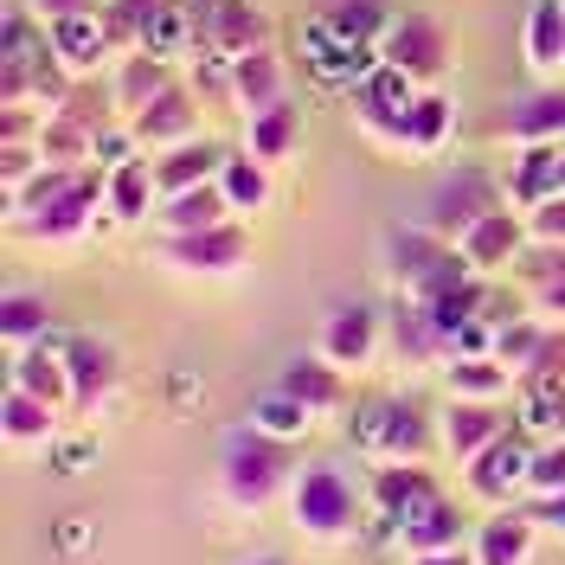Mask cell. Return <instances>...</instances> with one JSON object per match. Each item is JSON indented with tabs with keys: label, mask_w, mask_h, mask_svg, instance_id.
Segmentation results:
<instances>
[{
	"label": "cell",
	"mask_w": 565,
	"mask_h": 565,
	"mask_svg": "<svg viewBox=\"0 0 565 565\" xmlns=\"http://www.w3.org/2000/svg\"><path fill=\"white\" fill-rule=\"evenodd\" d=\"M296 141H302V109L289 104V97L270 109H257V116H245V148L257 161H289Z\"/></svg>",
	"instance_id": "cell-33"
},
{
	"label": "cell",
	"mask_w": 565,
	"mask_h": 565,
	"mask_svg": "<svg viewBox=\"0 0 565 565\" xmlns=\"http://www.w3.org/2000/svg\"><path fill=\"white\" fill-rule=\"evenodd\" d=\"M508 136H514V141H565V97H559V90L527 97V104L508 116Z\"/></svg>",
	"instance_id": "cell-41"
},
{
	"label": "cell",
	"mask_w": 565,
	"mask_h": 565,
	"mask_svg": "<svg viewBox=\"0 0 565 565\" xmlns=\"http://www.w3.org/2000/svg\"><path fill=\"white\" fill-rule=\"evenodd\" d=\"M161 0H104V26H109V45L116 52H141V26Z\"/></svg>",
	"instance_id": "cell-44"
},
{
	"label": "cell",
	"mask_w": 565,
	"mask_h": 565,
	"mask_svg": "<svg viewBox=\"0 0 565 565\" xmlns=\"http://www.w3.org/2000/svg\"><path fill=\"white\" fill-rule=\"evenodd\" d=\"M71 174H77V168H58V161H45V168H39V174L26 180V186H20V193H7V206H13V218L26 225V218H33L39 206H52V200H58V193L71 186Z\"/></svg>",
	"instance_id": "cell-43"
},
{
	"label": "cell",
	"mask_w": 565,
	"mask_h": 565,
	"mask_svg": "<svg viewBox=\"0 0 565 565\" xmlns=\"http://www.w3.org/2000/svg\"><path fill=\"white\" fill-rule=\"evenodd\" d=\"M225 193H218V180H206V186H186V193H168L161 200V225L168 232H206V225H225Z\"/></svg>",
	"instance_id": "cell-36"
},
{
	"label": "cell",
	"mask_w": 565,
	"mask_h": 565,
	"mask_svg": "<svg viewBox=\"0 0 565 565\" xmlns=\"http://www.w3.org/2000/svg\"><path fill=\"white\" fill-rule=\"evenodd\" d=\"M540 334H546V328H533V321H501V328H494V353H501V360H508V366H521V373H527V360H533V348H540Z\"/></svg>",
	"instance_id": "cell-47"
},
{
	"label": "cell",
	"mask_w": 565,
	"mask_h": 565,
	"mask_svg": "<svg viewBox=\"0 0 565 565\" xmlns=\"http://www.w3.org/2000/svg\"><path fill=\"white\" fill-rule=\"evenodd\" d=\"M0 334H7V348H33L52 334V309H45V296L33 289H7V302H0Z\"/></svg>",
	"instance_id": "cell-39"
},
{
	"label": "cell",
	"mask_w": 565,
	"mask_h": 565,
	"mask_svg": "<svg viewBox=\"0 0 565 565\" xmlns=\"http://www.w3.org/2000/svg\"><path fill=\"white\" fill-rule=\"evenodd\" d=\"M277 386H282V392H296L309 412H341V405H348L341 366H334V360H328L321 348H316V353H296V360H289V366L277 373Z\"/></svg>",
	"instance_id": "cell-19"
},
{
	"label": "cell",
	"mask_w": 565,
	"mask_h": 565,
	"mask_svg": "<svg viewBox=\"0 0 565 565\" xmlns=\"http://www.w3.org/2000/svg\"><path fill=\"white\" fill-rule=\"evenodd\" d=\"M553 277H565V245H540L533 250V264H527V282L533 289H546Z\"/></svg>",
	"instance_id": "cell-55"
},
{
	"label": "cell",
	"mask_w": 565,
	"mask_h": 565,
	"mask_svg": "<svg viewBox=\"0 0 565 565\" xmlns=\"http://www.w3.org/2000/svg\"><path fill=\"white\" fill-rule=\"evenodd\" d=\"M161 257L174 270H200V277H218V270H238L250 257V238L225 218V225H206V232H168Z\"/></svg>",
	"instance_id": "cell-10"
},
{
	"label": "cell",
	"mask_w": 565,
	"mask_h": 565,
	"mask_svg": "<svg viewBox=\"0 0 565 565\" xmlns=\"http://www.w3.org/2000/svg\"><path fill=\"white\" fill-rule=\"evenodd\" d=\"M392 348L405 353L412 366H430V360H444V341H437V328H430V316H424L418 296H405L398 309H392Z\"/></svg>",
	"instance_id": "cell-37"
},
{
	"label": "cell",
	"mask_w": 565,
	"mask_h": 565,
	"mask_svg": "<svg viewBox=\"0 0 565 565\" xmlns=\"http://www.w3.org/2000/svg\"><path fill=\"white\" fill-rule=\"evenodd\" d=\"M200 45V13H193V0H161L154 13H148V26H141V52H154V58H186Z\"/></svg>",
	"instance_id": "cell-28"
},
{
	"label": "cell",
	"mask_w": 565,
	"mask_h": 565,
	"mask_svg": "<svg viewBox=\"0 0 565 565\" xmlns=\"http://www.w3.org/2000/svg\"><path fill=\"white\" fill-rule=\"evenodd\" d=\"M65 366H71V392H77V405H109L116 398V353L104 341H90V334H77L65 341Z\"/></svg>",
	"instance_id": "cell-22"
},
{
	"label": "cell",
	"mask_w": 565,
	"mask_h": 565,
	"mask_svg": "<svg viewBox=\"0 0 565 565\" xmlns=\"http://www.w3.org/2000/svg\"><path fill=\"white\" fill-rule=\"evenodd\" d=\"M97 450H104V444H97L90 430H71V437H52V469H58V476H84V469L97 462Z\"/></svg>",
	"instance_id": "cell-48"
},
{
	"label": "cell",
	"mask_w": 565,
	"mask_h": 565,
	"mask_svg": "<svg viewBox=\"0 0 565 565\" xmlns=\"http://www.w3.org/2000/svg\"><path fill=\"white\" fill-rule=\"evenodd\" d=\"M45 33H52V52L71 65V77H97V71L116 58L109 26H104V7H97V13H65V20H52Z\"/></svg>",
	"instance_id": "cell-14"
},
{
	"label": "cell",
	"mask_w": 565,
	"mask_h": 565,
	"mask_svg": "<svg viewBox=\"0 0 565 565\" xmlns=\"http://www.w3.org/2000/svg\"><path fill=\"white\" fill-rule=\"evenodd\" d=\"M392 270H398V282H405V296H437L444 282L469 277V257H462V245H450V238H437V232H424V225H405V232H392Z\"/></svg>",
	"instance_id": "cell-6"
},
{
	"label": "cell",
	"mask_w": 565,
	"mask_h": 565,
	"mask_svg": "<svg viewBox=\"0 0 565 565\" xmlns=\"http://www.w3.org/2000/svg\"><path fill=\"white\" fill-rule=\"evenodd\" d=\"M565 141H521V161L508 168V200L521 212H533L540 200H553V193H565Z\"/></svg>",
	"instance_id": "cell-15"
},
{
	"label": "cell",
	"mask_w": 565,
	"mask_h": 565,
	"mask_svg": "<svg viewBox=\"0 0 565 565\" xmlns=\"http://www.w3.org/2000/svg\"><path fill=\"white\" fill-rule=\"evenodd\" d=\"M514 373L521 366H508L501 353H462V360H450L444 366V386H450V398H508L514 392Z\"/></svg>",
	"instance_id": "cell-27"
},
{
	"label": "cell",
	"mask_w": 565,
	"mask_h": 565,
	"mask_svg": "<svg viewBox=\"0 0 565 565\" xmlns=\"http://www.w3.org/2000/svg\"><path fill=\"white\" fill-rule=\"evenodd\" d=\"M398 540H405V553H444V546H469V521H462L444 494H430L424 508H412V514L398 521Z\"/></svg>",
	"instance_id": "cell-20"
},
{
	"label": "cell",
	"mask_w": 565,
	"mask_h": 565,
	"mask_svg": "<svg viewBox=\"0 0 565 565\" xmlns=\"http://www.w3.org/2000/svg\"><path fill=\"white\" fill-rule=\"evenodd\" d=\"M386 58L398 71H412L418 84H437L450 71V26L430 20V13H398L386 33Z\"/></svg>",
	"instance_id": "cell-9"
},
{
	"label": "cell",
	"mask_w": 565,
	"mask_h": 565,
	"mask_svg": "<svg viewBox=\"0 0 565 565\" xmlns=\"http://www.w3.org/2000/svg\"><path fill=\"white\" fill-rule=\"evenodd\" d=\"M270 13L257 0H212L206 20H200V39H212L225 58H245V52H264L270 45Z\"/></svg>",
	"instance_id": "cell-11"
},
{
	"label": "cell",
	"mask_w": 565,
	"mask_h": 565,
	"mask_svg": "<svg viewBox=\"0 0 565 565\" xmlns=\"http://www.w3.org/2000/svg\"><path fill=\"white\" fill-rule=\"evenodd\" d=\"M494 437H501V405L494 398H450V412H444V444H450V457H476V450H489Z\"/></svg>",
	"instance_id": "cell-24"
},
{
	"label": "cell",
	"mask_w": 565,
	"mask_h": 565,
	"mask_svg": "<svg viewBox=\"0 0 565 565\" xmlns=\"http://www.w3.org/2000/svg\"><path fill=\"white\" fill-rule=\"evenodd\" d=\"M225 154H232V148H218V141H180V148H168V154L154 161L161 200H168V193H186V186H206V180H218Z\"/></svg>",
	"instance_id": "cell-26"
},
{
	"label": "cell",
	"mask_w": 565,
	"mask_h": 565,
	"mask_svg": "<svg viewBox=\"0 0 565 565\" xmlns=\"http://www.w3.org/2000/svg\"><path fill=\"white\" fill-rule=\"evenodd\" d=\"M457 141V104L444 90H418V104L405 109V154H444Z\"/></svg>",
	"instance_id": "cell-23"
},
{
	"label": "cell",
	"mask_w": 565,
	"mask_h": 565,
	"mask_svg": "<svg viewBox=\"0 0 565 565\" xmlns=\"http://www.w3.org/2000/svg\"><path fill=\"white\" fill-rule=\"evenodd\" d=\"M200 116H206L200 90H180V84H168V90L141 109V116H129V122H136L141 148H180V141H200Z\"/></svg>",
	"instance_id": "cell-12"
},
{
	"label": "cell",
	"mask_w": 565,
	"mask_h": 565,
	"mask_svg": "<svg viewBox=\"0 0 565 565\" xmlns=\"http://www.w3.org/2000/svg\"><path fill=\"white\" fill-rule=\"evenodd\" d=\"M353 97H373V104H386V109H398V116H405V109L418 104V77H412V71H398V65L386 58V65L373 71V77H366Z\"/></svg>",
	"instance_id": "cell-45"
},
{
	"label": "cell",
	"mask_w": 565,
	"mask_h": 565,
	"mask_svg": "<svg viewBox=\"0 0 565 565\" xmlns=\"http://www.w3.org/2000/svg\"><path fill=\"white\" fill-rule=\"evenodd\" d=\"M97 546V521L90 514H65L58 521V553H90Z\"/></svg>",
	"instance_id": "cell-54"
},
{
	"label": "cell",
	"mask_w": 565,
	"mask_h": 565,
	"mask_svg": "<svg viewBox=\"0 0 565 565\" xmlns=\"http://www.w3.org/2000/svg\"><path fill=\"white\" fill-rule=\"evenodd\" d=\"M148 212H161V180H154V161H122V168H109V218H122V225H136Z\"/></svg>",
	"instance_id": "cell-32"
},
{
	"label": "cell",
	"mask_w": 565,
	"mask_h": 565,
	"mask_svg": "<svg viewBox=\"0 0 565 565\" xmlns=\"http://www.w3.org/2000/svg\"><path fill=\"white\" fill-rule=\"evenodd\" d=\"M289 508H296V527L316 540H348L360 527V489L341 462H309L289 489Z\"/></svg>",
	"instance_id": "cell-3"
},
{
	"label": "cell",
	"mask_w": 565,
	"mask_h": 565,
	"mask_svg": "<svg viewBox=\"0 0 565 565\" xmlns=\"http://www.w3.org/2000/svg\"><path fill=\"white\" fill-rule=\"evenodd\" d=\"M540 521H553V527L565 533V494H546V514H540Z\"/></svg>",
	"instance_id": "cell-60"
},
{
	"label": "cell",
	"mask_w": 565,
	"mask_h": 565,
	"mask_svg": "<svg viewBox=\"0 0 565 565\" xmlns=\"http://www.w3.org/2000/svg\"><path fill=\"white\" fill-rule=\"evenodd\" d=\"M168 392H174V405H200V398H206V380H200V373H186V366H180L174 380H168Z\"/></svg>",
	"instance_id": "cell-57"
},
{
	"label": "cell",
	"mask_w": 565,
	"mask_h": 565,
	"mask_svg": "<svg viewBox=\"0 0 565 565\" xmlns=\"http://www.w3.org/2000/svg\"><path fill=\"white\" fill-rule=\"evenodd\" d=\"M302 58H309V77H316L321 90H360L373 71L386 65V45H360V39H341L328 26V13H309L302 20Z\"/></svg>",
	"instance_id": "cell-4"
},
{
	"label": "cell",
	"mask_w": 565,
	"mask_h": 565,
	"mask_svg": "<svg viewBox=\"0 0 565 565\" xmlns=\"http://www.w3.org/2000/svg\"><path fill=\"white\" fill-rule=\"evenodd\" d=\"M533 514H514V508H494L489 521L476 527V540H469V553H476V565H527L533 559Z\"/></svg>",
	"instance_id": "cell-18"
},
{
	"label": "cell",
	"mask_w": 565,
	"mask_h": 565,
	"mask_svg": "<svg viewBox=\"0 0 565 565\" xmlns=\"http://www.w3.org/2000/svg\"><path fill=\"white\" fill-rule=\"evenodd\" d=\"M321 13H328V26L341 39H360V45H386L392 33L386 0H321Z\"/></svg>",
	"instance_id": "cell-38"
},
{
	"label": "cell",
	"mask_w": 565,
	"mask_h": 565,
	"mask_svg": "<svg viewBox=\"0 0 565 565\" xmlns=\"http://www.w3.org/2000/svg\"><path fill=\"white\" fill-rule=\"evenodd\" d=\"M462 353H494V321H462L457 334H450V360H462Z\"/></svg>",
	"instance_id": "cell-53"
},
{
	"label": "cell",
	"mask_w": 565,
	"mask_h": 565,
	"mask_svg": "<svg viewBox=\"0 0 565 565\" xmlns=\"http://www.w3.org/2000/svg\"><path fill=\"white\" fill-rule=\"evenodd\" d=\"M540 501L546 494H565V437H553V444H540L533 450V482H527Z\"/></svg>",
	"instance_id": "cell-49"
},
{
	"label": "cell",
	"mask_w": 565,
	"mask_h": 565,
	"mask_svg": "<svg viewBox=\"0 0 565 565\" xmlns=\"http://www.w3.org/2000/svg\"><path fill=\"white\" fill-rule=\"evenodd\" d=\"M218 193H225V206L232 212H264L270 206V161H257V154H225V168H218Z\"/></svg>",
	"instance_id": "cell-35"
},
{
	"label": "cell",
	"mask_w": 565,
	"mask_h": 565,
	"mask_svg": "<svg viewBox=\"0 0 565 565\" xmlns=\"http://www.w3.org/2000/svg\"><path fill=\"white\" fill-rule=\"evenodd\" d=\"M238 565H282V559H270V553H257V559H238Z\"/></svg>",
	"instance_id": "cell-61"
},
{
	"label": "cell",
	"mask_w": 565,
	"mask_h": 565,
	"mask_svg": "<svg viewBox=\"0 0 565 565\" xmlns=\"http://www.w3.org/2000/svg\"><path fill=\"white\" fill-rule=\"evenodd\" d=\"M168 84H174V77H168V58H154V52H122L116 84H109V109H116V116H141Z\"/></svg>",
	"instance_id": "cell-21"
},
{
	"label": "cell",
	"mask_w": 565,
	"mask_h": 565,
	"mask_svg": "<svg viewBox=\"0 0 565 565\" xmlns=\"http://www.w3.org/2000/svg\"><path fill=\"white\" fill-rule=\"evenodd\" d=\"M26 7H33L45 26H52V20H65V13H97L104 0H26Z\"/></svg>",
	"instance_id": "cell-56"
},
{
	"label": "cell",
	"mask_w": 565,
	"mask_h": 565,
	"mask_svg": "<svg viewBox=\"0 0 565 565\" xmlns=\"http://www.w3.org/2000/svg\"><path fill=\"white\" fill-rule=\"evenodd\" d=\"M348 437L353 450L373 462H424L437 430L424 418V405H412V398H366V405H353Z\"/></svg>",
	"instance_id": "cell-1"
},
{
	"label": "cell",
	"mask_w": 565,
	"mask_h": 565,
	"mask_svg": "<svg viewBox=\"0 0 565 565\" xmlns=\"http://www.w3.org/2000/svg\"><path fill=\"white\" fill-rule=\"evenodd\" d=\"M494 206H501V186H494L489 174H476V168H457L444 186H430L418 225H424V232H437V238H450V245H462V238H469V225H482Z\"/></svg>",
	"instance_id": "cell-5"
},
{
	"label": "cell",
	"mask_w": 565,
	"mask_h": 565,
	"mask_svg": "<svg viewBox=\"0 0 565 565\" xmlns=\"http://www.w3.org/2000/svg\"><path fill=\"white\" fill-rule=\"evenodd\" d=\"M521 430L540 437V444L565 437V392L553 386V380H527V398H521Z\"/></svg>",
	"instance_id": "cell-40"
},
{
	"label": "cell",
	"mask_w": 565,
	"mask_h": 565,
	"mask_svg": "<svg viewBox=\"0 0 565 565\" xmlns=\"http://www.w3.org/2000/svg\"><path fill=\"white\" fill-rule=\"evenodd\" d=\"M533 450H540V444L514 437V430H501L489 450H476V457H469V494H482L489 508L514 501V494L533 482Z\"/></svg>",
	"instance_id": "cell-8"
},
{
	"label": "cell",
	"mask_w": 565,
	"mask_h": 565,
	"mask_svg": "<svg viewBox=\"0 0 565 565\" xmlns=\"http://www.w3.org/2000/svg\"><path fill=\"white\" fill-rule=\"evenodd\" d=\"M521 245H527V212L494 206L482 225H469V238H462V257H469V270H476V277H494V270L521 264Z\"/></svg>",
	"instance_id": "cell-13"
},
{
	"label": "cell",
	"mask_w": 565,
	"mask_h": 565,
	"mask_svg": "<svg viewBox=\"0 0 565 565\" xmlns=\"http://www.w3.org/2000/svg\"><path fill=\"white\" fill-rule=\"evenodd\" d=\"M0 430H7V444L39 450V444H52V437H58V405H52V398H39V392H26V386H7Z\"/></svg>",
	"instance_id": "cell-25"
},
{
	"label": "cell",
	"mask_w": 565,
	"mask_h": 565,
	"mask_svg": "<svg viewBox=\"0 0 565 565\" xmlns=\"http://www.w3.org/2000/svg\"><path fill=\"white\" fill-rule=\"evenodd\" d=\"M527 238L533 245H565V193H553L527 212Z\"/></svg>",
	"instance_id": "cell-51"
},
{
	"label": "cell",
	"mask_w": 565,
	"mask_h": 565,
	"mask_svg": "<svg viewBox=\"0 0 565 565\" xmlns=\"http://www.w3.org/2000/svg\"><path fill=\"white\" fill-rule=\"evenodd\" d=\"M412 565H476L469 546H444V553H412Z\"/></svg>",
	"instance_id": "cell-58"
},
{
	"label": "cell",
	"mask_w": 565,
	"mask_h": 565,
	"mask_svg": "<svg viewBox=\"0 0 565 565\" xmlns=\"http://www.w3.org/2000/svg\"><path fill=\"white\" fill-rule=\"evenodd\" d=\"M316 418L321 412H309L296 392H282V386H270L257 405H250V424H257L264 437H277V444H302V437L316 430Z\"/></svg>",
	"instance_id": "cell-34"
},
{
	"label": "cell",
	"mask_w": 565,
	"mask_h": 565,
	"mask_svg": "<svg viewBox=\"0 0 565 565\" xmlns=\"http://www.w3.org/2000/svg\"><path fill=\"white\" fill-rule=\"evenodd\" d=\"M90 136L97 129H84V122H71V116H45V129H39V148H45V161H58V168H84L90 161Z\"/></svg>",
	"instance_id": "cell-42"
},
{
	"label": "cell",
	"mask_w": 565,
	"mask_h": 565,
	"mask_svg": "<svg viewBox=\"0 0 565 565\" xmlns=\"http://www.w3.org/2000/svg\"><path fill=\"white\" fill-rule=\"evenodd\" d=\"M437 494V482L424 476L418 462H386V469H373V508H380V521H405L412 508H424Z\"/></svg>",
	"instance_id": "cell-29"
},
{
	"label": "cell",
	"mask_w": 565,
	"mask_h": 565,
	"mask_svg": "<svg viewBox=\"0 0 565 565\" xmlns=\"http://www.w3.org/2000/svg\"><path fill=\"white\" fill-rule=\"evenodd\" d=\"M565 373V328L559 334H540V348L527 360V380H559Z\"/></svg>",
	"instance_id": "cell-52"
},
{
	"label": "cell",
	"mask_w": 565,
	"mask_h": 565,
	"mask_svg": "<svg viewBox=\"0 0 565 565\" xmlns=\"http://www.w3.org/2000/svg\"><path fill=\"white\" fill-rule=\"evenodd\" d=\"M540 309H546V316H559V321H565V277H553V282H546V289H540Z\"/></svg>",
	"instance_id": "cell-59"
},
{
	"label": "cell",
	"mask_w": 565,
	"mask_h": 565,
	"mask_svg": "<svg viewBox=\"0 0 565 565\" xmlns=\"http://www.w3.org/2000/svg\"><path fill=\"white\" fill-rule=\"evenodd\" d=\"M97 212H109V168H77L65 193H58L52 206H39L33 218H26V238H39V245H65V238H84Z\"/></svg>",
	"instance_id": "cell-7"
},
{
	"label": "cell",
	"mask_w": 565,
	"mask_h": 565,
	"mask_svg": "<svg viewBox=\"0 0 565 565\" xmlns=\"http://www.w3.org/2000/svg\"><path fill=\"white\" fill-rule=\"evenodd\" d=\"M39 168H45V148H39V141H7V154H0V180H7V193H20Z\"/></svg>",
	"instance_id": "cell-50"
},
{
	"label": "cell",
	"mask_w": 565,
	"mask_h": 565,
	"mask_svg": "<svg viewBox=\"0 0 565 565\" xmlns=\"http://www.w3.org/2000/svg\"><path fill=\"white\" fill-rule=\"evenodd\" d=\"M232 97H238V116H257V109L282 104V58L270 45L232 58Z\"/></svg>",
	"instance_id": "cell-30"
},
{
	"label": "cell",
	"mask_w": 565,
	"mask_h": 565,
	"mask_svg": "<svg viewBox=\"0 0 565 565\" xmlns=\"http://www.w3.org/2000/svg\"><path fill=\"white\" fill-rule=\"evenodd\" d=\"M141 154V136L136 122L122 116V122H104L97 136H90V168H122V161H136Z\"/></svg>",
	"instance_id": "cell-46"
},
{
	"label": "cell",
	"mask_w": 565,
	"mask_h": 565,
	"mask_svg": "<svg viewBox=\"0 0 565 565\" xmlns=\"http://www.w3.org/2000/svg\"><path fill=\"white\" fill-rule=\"evenodd\" d=\"M206 7H212V0H206Z\"/></svg>",
	"instance_id": "cell-63"
},
{
	"label": "cell",
	"mask_w": 565,
	"mask_h": 565,
	"mask_svg": "<svg viewBox=\"0 0 565 565\" xmlns=\"http://www.w3.org/2000/svg\"><path fill=\"white\" fill-rule=\"evenodd\" d=\"M7 386H26V392H39V398H52V405L77 398V392H71V366H65V341L45 334V341H33V348H13Z\"/></svg>",
	"instance_id": "cell-16"
},
{
	"label": "cell",
	"mask_w": 565,
	"mask_h": 565,
	"mask_svg": "<svg viewBox=\"0 0 565 565\" xmlns=\"http://www.w3.org/2000/svg\"><path fill=\"white\" fill-rule=\"evenodd\" d=\"M521 52L540 77H553L565 65V0H533L527 26H521Z\"/></svg>",
	"instance_id": "cell-31"
},
{
	"label": "cell",
	"mask_w": 565,
	"mask_h": 565,
	"mask_svg": "<svg viewBox=\"0 0 565 565\" xmlns=\"http://www.w3.org/2000/svg\"><path fill=\"white\" fill-rule=\"evenodd\" d=\"M218 482L238 508H270L282 489H289V444L264 437L257 424H245L238 437H225V457H218Z\"/></svg>",
	"instance_id": "cell-2"
},
{
	"label": "cell",
	"mask_w": 565,
	"mask_h": 565,
	"mask_svg": "<svg viewBox=\"0 0 565 565\" xmlns=\"http://www.w3.org/2000/svg\"><path fill=\"white\" fill-rule=\"evenodd\" d=\"M321 353L334 360V366H366L373 353H380V309H366V302H348V309H334V316L321 321Z\"/></svg>",
	"instance_id": "cell-17"
},
{
	"label": "cell",
	"mask_w": 565,
	"mask_h": 565,
	"mask_svg": "<svg viewBox=\"0 0 565 565\" xmlns=\"http://www.w3.org/2000/svg\"><path fill=\"white\" fill-rule=\"evenodd\" d=\"M559 174H565V161H559Z\"/></svg>",
	"instance_id": "cell-62"
}]
</instances>
